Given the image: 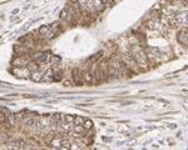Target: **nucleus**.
I'll return each mask as SVG.
<instances>
[{
	"instance_id": "f257e3e1",
	"label": "nucleus",
	"mask_w": 188,
	"mask_h": 150,
	"mask_svg": "<svg viewBox=\"0 0 188 150\" xmlns=\"http://www.w3.org/2000/svg\"><path fill=\"white\" fill-rule=\"evenodd\" d=\"M132 55H133L134 60L137 61V64H138L139 66H144V68H147V65H148L147 55L144 54L139 48H134V49L132 50Z\"/></svg>"
},
{
	"instance_id": "f03ea898",
	"label": "nucleus",
	"mask_w": 188,
	"mask_h": 150,
	"mask_svg": "<svg viewBox=\"0 0 188 150\" xmlns=\"http://www.w3.org/2000/svg\"><path fill=\"white\" fill-rule=\"evenodd\" d=\"M72 79H73V83H74V84H75V85H78V86L83 85L84 83H85L83 71H82L79 68L73 69V71H72Z\"/></svg>"
},
{
	"instance_id": "7ed1b4c3",
	"label": "nucleus",
	"mask_w": 188,
	"mask_h": 150,
	"mask_svg": "<svg viewBox=\"0 0 188 150\" xmlns=\"http://www.w3.org/2000/svg\"><path fill=\"white\" fill-rule=\"evenodd\" d=\"M73 130L75 134H83V133L87 130L84 128V119L80 118V116H75V119H74V127H73Z\"/></svg>"
},
{
	"instance_id": "20e7f679",
	"label": "nucleus",
	"mask_w": 188,
	"mask_h": 150,
	"mask_svg": "<svg viewBox=\"0 0 188 150\" xmlns=\"http://www.w3.org/2000/svg\"><path fill=\"white\" fill-rule=\"evenodd\" d=\"M39 33H40L41 36H44L47 39H52V38H54L57 35L55 31L52 29V27H49V25H44V27H41L39 29Z\"/></svg>"
},
{
	"instance_id": "39448f33",
	"label": "nucleus",
	"mask_w": 188,
	"mask_h": 150,
	"mask_svg": "<svg viewBox=\"0 0 188 150\" xmlns=\"http://www.w3.org/2000/svg\"><path fill=\"white\" fill-rule=\"evenodd\" d=\"M173 23L178 24V25H184V27H188V11H183V13H179L178 15H176Z\"/></svg>"
},
{
	"instance_id": "423d86ee",
	"label": "nucleus",
	"mask_w": 188,
	"mask_h": 150,
	"mask_svg": "<svg viewBox=\"0 0 188 150\" xmlns=\"http://www.w3.org/2000/svg\"><path fill=\"white\" fill-rule=\"evenodd\" d=\"M177 40H178L182 45H186V46L188 48V28H184V29H182L181 31H178Z\"/></svg>"
},
{
	"instance_id": "0eeeda50",
	"label": "nucleus",
	"mask_w": 188,
	"mask_h": 150,
	"mask_svg": "<svg viewBox=\"0 0 188 150\" xmlns=\"http://www.w3.org/2000/svg\"><path fill=\"white\" fill-rule=\"evenodd\" d=\"M13 73L16 75V77L25 78V77H28V75H29V69H28V66H27V68H24V66H19V68H14Z\"/></svg>"
},
{
	"instance_id": "6e6552de",
	"label": "nucleus",
	"mask_w": 188,
	"mask_h": 150,
	"mask_svg": "<svg viewBox=\"0 0 188 150\" xmlns=\"http://www.w3.org/2000/svg\"><path fill=\"white\" fill-rule=\"evenodd\" d=\"M43 75H44V73H41L40 70H34L30 74V79L35 83H39V81H43Z\"/></svg>"
},
{
	"instance_id": "1a4fd4ad",
	"label": "nucleus",
	"mask_w": 188,
	"mask_h": 150,
	"mask_svg": "<svg viewBox=\"0 0 188 150\" xmlns=\"http://www.w3.org/2000/svg\"><path fill=\"white\" fill-rule=\"evenodd\" d=\"M49 58H50V55H48V54H45V53L38 54V55L35 56V63L39 64V65H41V64H44V63L49 61Z\"/></svg>"
},
{
	"instance_id": "9d476101",
	"label": "nucleus",
	"mask_w": 188,
	"mask_h": 150,
	"mask_svg": "<svg viewBox=\"0 0 188 150\" xmlns=\"http://www.w3.org/2000/svg\"><path fill=\"white\" fill-rule=\"evenodd\" d=\"M52 80H54V70L48 69L43 75V81H52Z\"/></svg>"
},
{
	"instance_id": "9b49d317",
	"label": "nucleus",
	"mask_w": 188,
	"mask_h": 150,
	"mask_svg": "<svg viewBox=\"0 0 188 150\" xmlns=\"http://www.w3.org/2000/svg\"><path fill=\"white\" fill-rule=\"evenodd\" d=\"M49 63H50V65H52L53 68H57V66L59 65V63H60V58L57 56V55H50Z\"/></svg>"
},
{
	"instance_id": "f8f14e48",
	"label": "nucleus",
	"mask_w": 188,
	"mask_h": 150,
	"mask_svg": "<svg viewBox=\"0 0 188 150\" xmlns=\"http://www.w3.org/2000/svg\"><path fill=\"white\" fill-rule=\"evenodd\" d=\"M83 75H84V80L85 83H93V74L90 70H85L83 71Z\"/></svg>"
},
{
	"instance_id": "ddd939ff",
	"label": "nucleus",
	"mask_w": 188,
	"mask_h": 150,
	"mask_svg": "<svg viewBox=\"0 0 188 150\" xmlns=\"http://www.w3.org/2000/svg\"><path fill=\"white\" fill-rule=\"evenodd\" d=\"M54 70V80H60L63 78V70H60L57 66V68H53Z\"/></svg>"
},
{
	"instance_id": "4468645a",
	"label": "nucleus",
	"mask_w": 188,
	"mask_h": 150,
	"mask_svg": "<svg viewBox=\"0 0 188 150\" xmlns=\"http://www.w3.org/2000/svg\"><path fill=\"white\" fill-rule=\"evenodd\" d=\"M29 64V61L24 58H18L15 61H14V65H18V66H27Z\"/></svg>"
},
{
	"instance_id": "2eb2a0df",
	"label": "nucleus",
	"mask_w": 188,
	"mask_h": 150,
	"mask_svg": "<svg viewBox=\"0 0 188 150\" xmlns=\"http://www.w3.org/2000/svg\"><path fill=\"white\" fill-rule=\"evenodd\" d=\"M52 29L55 31V34H59L60 31H63V28H62V25H60L59 21H55V23L52 24Z\"/></svg>"
},
{
	"instance_id": "dca6fc26",
	"label": "nucleus",
	"mask_w": 188,
	"mask_h": 150,
	"mask_svg": "<svg viewBox=\"0 0 188 150\" xmlns=\"http://www.w3.org/2000/svg\"><path fill=\"white\" fill-rule=\"evenodd\" d=\"M84 128L87 129V130L92 129V128H93V121L89 120V119H84Z\"/></svg>"
},
{
	"instance_id": "f3484780",
	"label": "nucleus",
	"mask_w": 188,
	"mask_h": 150,
	"mask_svg": "<svg viewBox=\"0 0 188 150\" xmlns=\"http://www.w3.org/2000/svg\"><path fill=\"white\" fill-rule=\"evenodd\" d=\"M6 120H8V123H10L11 125L15 123V115H13V114H8L6 115Z\"/></svg>"
},
{
	"instance_id": "a211bd4d",
	"label": "nucleus",
	"mask_w": 188,
	"mask_h": 150,
	"mask_svg": "<svg viewBox=\"0 0 188 150\" xmlns=\"http://www.w3.org/2000/svg\"><path fill=\"white\" fill-rule=\"evenodd\" d=\"M100 3L103 4V5H107V4H109V3H112V0H100Z\"/></svg>"
},
{
	"instance_id": "6ab92c4d",
	"label": "nucleus",
	"mask_w": 188,
	"mask_h": 150,
	"mask_svg": "<svg viewBox=\"0 0 188 150\" xmlns=\"http://www.w3.org/2000/svg\"><path fill=\"white\" fill-rule=\"evenodd\" d=\"M64 86H70V81L69 80H65L64 81Z\"/></svg>"
}]
</instances>
